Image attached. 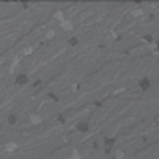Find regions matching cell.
I'll use <instances>...</instances> for the list:
<instances>
[{
	"instance_id": "cell-8",
	"label": "cell",
	"mask_w": 159,
	"mask_h": 159,
	"mask_svg": "<svg viewBox=\"0 0 159 159\" xmlns=\"http://www.w3.org/2000/svg\"><path fill=\"white\" fill-rule=\"evenodd\" d=\"M48 98L52 100V101H54V102H57V101H58V95H56L54 93L49 92V93H48Z\"/></svg>"
},
{
	"instance_id": "cell-15",
	"label": "cell",
	"mask_w": 159,
	"mask_h": 159,
	"mask_svg": "<svg viewBox=\"0 0 159 159\" xmlns=\"http://www.w3.org/2000/svg\"><path fill=\"white\" fill-rule=\"evenodd\" d=\"M155 46H156L158 49H159V40H156V41H155Z\"/></svg>"
},
{
	"instance_id": "cell-13",
	"label": "cell",
	"mask_w": 159,
	"mask_h": 159,
	"mask_svg": "<svg viewBox=\"0 0 159 159\" xmlns=\"http://www.w3.org/2000/svg\"><path fill=\"white\" fill-rule=\"evenodd\" d=\"M111 153V148H107V147H105V154H110Z\"/></svg>"
},
{
	"instance_id": "cell-1",
	"label": "cell",
	"mask_w": 159,
	"mask_h": 159,
	"mask_svg": "<svg viewBox=\"0 0 159 159\" xmlns=\"http://www.w3.org/2000/svg\"><path fill=\"white\" fill-rule=\"evenodd\" d=\"M150 86H151V82H150V80H148V78L145 77V78L139 80V87H141V90L146 92V90L150 89Z\"/></svg>"
},
{
	"instance_id": "cell-10",
	"label": "cell",
	"mask_w": 159,
	"mask_h": 159,
	"mask_svg": "<svg viewBox=\"0 0 159 159\" xmlns=\"http://www.w3.org/2000/svg\"><path fill=\"white\" fill-rule=\"evenodd\" d=\"M57 121H58L60 123H65V117H64L62 114H58V115H57Z\"/></svg>"
},
{
	"instance_id": "cell-7",
	"label": "cell",
	"mask_w": 159,
	"mask_h": 159,
	"mask_svg": "<svg viewBox=\"0 0 159 159\" xmlns=\"http://www.w3.org/2000/svg\"><path fill=\"white\" fill-rule=\"evenodd\" d=\"M78 43H80L78 38L74 37V36H73V37H69V40H68V44H69L70 46H76V45H78Z\"/></svg>"
},
{
	"instance_id": "cell-11",
	"label": "cell",
	"mask_w": 159,
	"mask_h": 159,
	"mask_svg": "<svg viewBox=\"0 0 159 159\" xmlns=\"http://www.w3.org/2000/svg\"><path fill=\"white\" fill-rule=\"evenodd\" d=\"M31 121L33 122V123H38L40 122V117H36V115H32L31 117Z\"/></svg>"
},
{
	"instance_id": "cell-2",
	"label": "cell",
	"mask_w": 159,
	"mask_h": 159,
	"mask_svg": "<svg viewBox=\"0 0 159 159\" xmlns=\"http://www.w3.org/2000/svg\"><path fill=\"white\" fill-rule=\"evenodd\" d=\"M28 82V76L27 74H19L17 77H16V80H15V84L16 85H19V86H23V85H25Z\"/></svg>"
},
{
	"instance_id": "cell-9",
	"label": "cell",
	"mask_w": 159,
	"mask_h": 159,
	"mask_svg": "<svg viewBox=\"0 0 159 159\" xmlns=\"http://www.w3.org/2000/svg\"><path fill=\"white\" fill-rule=\"evenodd\" d=\"M143 40L147 41V43H154V37L151 35H145V36H143Z\"/></svg>"
},
{
	"instance_id": "cell-3",
	"label": "cell",
	"mask_w": 159,
	"mask_h": 159,
	"mask_svg": "<svg viewBox=\"0 0 159 159\" xmlns=\"http://www.w3.org/2000/svg\"><path fill=\"white\" fill-rule=\"evenodd\" d=\"M89 129H90V125L87 123V122H80L77 125V130L80 133H87V131H89Z\"/></svg>"
},
{
	"instance_id": "cell-5",
	"label": "cell",
	"mask_w": 159,
	"mask_h": 159,
	"mask_svg": "<svg viewBox=\"0 0 159 159\" xmlns=\"http://www.w3.org/2000/svg\"><path fill=\"white\" fill-rule=\"evenodd\" d=\"M17 148V145H16L15 142H8V143H5V151L7 153H12L13 150H16Z\"/></svg>"
},
{
	"instance_id": "cell-14",
	"label": "cell",
	"mask_w": 159,
	"mask_h": 159,
	"mask_svg": "<svg viewBox=\"0 0 159 159\" xmlns=\"http://www.w3.org/2000/svg\"><path fill=\"white\" fill-rule=\"evenodd\" d=\"M29 53H32V49H31V48H28V49H25V54H29Z\"/></svg>"
},
{
	"instance_id": "cell-6",
	"label": "cell",
	"mask_w": 159,
	"mask_h": 159,
	"mask_svg": "<svg viewBox=\"0 0 159 159\" xmlns=\"http://www.w3.org/2000/svg\"><path fill=\"white\" fill-rule=\"evenodd\" d=\"M7 122L8 123H9V125H15L16 122H17V115H16V114H9V115H8V118H7Z\"/></svg>"
},
{
	"instance_id": "cell-12",
	"label": "cell",
	"mask_w": 159,
	"mask_h": 159,
	"mask_svg": "<svg viewBox=\"0 0 159 159\" xmlns=\"http://www.w3.org/2000/svg\"><path fill=\"white\" fill-rule=\"evenodd\" d=\"M62 27H64V29H70V23H68V21L62 23Z\"/></svg>"
},
{
	"instance_id": "cell-4",
	"label": "cell",
	"mask_w": 159,
	"mask_h": 159,
	"mask_svg": "<svg viewBox=\"0 0 159 159\" xmlns=\"http://www.w3.org/2000/svg\"><path fill=\"white\" fill-rule=\"evenodd\" d=\"M114 143H115V139L114 138H105L103 139V145H105V147H107V148H111L114 146Z\"/></svg>"
}]
</instances>
